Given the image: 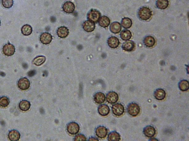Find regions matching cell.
<instances>
[{
	"label": "cell",
	"mask_w": 189,
	"mask_h": 141,
	"mask_svg": "<svg viewBox=\"0 0 189 141\" xmlns=\"http://www.w3.org/2000/svg\"><path fill=\"white\" fill-rule=\"evenodd\" d=\"M121 24L122 27L125 29H129L132 25V20L129 18H122Z\"/></svg>",
	"instance_id": "4dcf8cb0"
},
{
	"label": "cell",
	"mask_w": 189,
	"mask_h": 141,
	"mask_svg": "<svg viewBox=\"0 0 189 141\" xmlns=\"http://www.w3.org/2000/svg\"><path fill=\"white\" fill-rule=\"evenodd\" d=\"M31 104L29 101L27 100H23L20 101L19 104V108L20 110L27 112L31 108Z\"/></svg>",
	"instance_id": "cb8c5ba5"
},
{
	"label": "cell",
	"mask_w": 189,
	"mask_h": 141,
	"mask_svg": "<svg viewBox=\"0 0 189 141\" xmlns=\"http://www.w3.org/2000/svg\"><path fill=\"white\" fill-rule=\"evenodd\" d=\"M74 141H86L87 138L83 134H78L74 137Z\"/></svg>",
	"instance_id": "836d02e7"
},
{
	"label": "cell",
	"mask_w": 189,
	"mask_h": 141,
	"mask_svg": "<svg viewBox=\"0 0 189 141\" xmlns=\"http://www.w3.org/2000/svg\"><path fill=\"white\" fill-rule=\"evenodd\" d=\"M121 29V24L118 22H114L110 25V31L113 33L117 34L119 33Z\"/></svg>",
	"instance_id": "7402d4cb"
},
{
	"label": "cell",
	"mask_w": 189,
	"mask_h": 141,
	"mask_svg": "<svg viewBox=\"0 0 189 141\" xmlns=\"http://www.w3.org/2000/svg\"><path fill=\"white\" fill-rule=\"evenodd\" d=\"M127 112L131 116H136L139 114L140 108L139 105L135 103H130L127 107Z\"/></svg>",
	"instance_id": "7a4b0ae2"
},
{
	"label": "cell",
	"mask_w": 189,
	"mask_h": 141,
	"mask_svg": "<svg viewBox=\"0 0 189 141\" xmlns=\"http://www.w3.org/2000/svg\"><path fill=\"white\" fill-rule=\"evenodd\" d=\"M69 30L64 26L60 27L57 30L58 36L62 38H64L68 36L69 34Z\"/></svg>",
	"instance_id": "ffe728a7"
},
{
	"label": "cell",
	"mask_w": 189,
	"mask_h": 141,
	"mask_svg": "<svg viewBox=\"0 0 189 141\" xmlns=\"http://www.w3.org/2000/svg\"><path fill=\"white\" fill-rule=\"evenodd\" d=\"M2 5L6 9H9L14 5V0H2Z\"/></svg>",
	"instance_id": "d6a6232c"
},
{
	"label": "cell",
	"mask_w": 189,
	"mask_h": 141,
	"mask_svg": "<svg viewBox=\"0 0 189 141\" xmlns=\"http://www.w3.org/2000/svg\"><path fill=\"white\" fill-rule=\"evenodd\" d=\"M1 25V21L0 20V26Z\"/></svg>",
	"instance_id": "8d00e7d4"
},
{
	"label": "cell",
	"mask_w": 189,
	"mask_h": 141,
	"mask_svg": "<svg viewBox=\"0 0 189 141\" xmlns=\"http://www.w3.org/2000/svg\"><path fill=\"white\" fill-rule=\"evenodd\" d=\"M98 22L99 25L101 27L106 28L109 26L110 21V19L108 17L103 16L99 19Z\"/></svg>",
	"instance_id": "603a6c76"
},
{
	"label": "cell",
	"mask_w": 189,
	"mask_h": 141,
	"mask_svg": "<svg viewBox=\"0 0 189 141\" xmlns=\"http://www.w3.org/2000/svg\"><path fill=\"white\" fill-rule=\"evenodd\" d=\"M121 39L123 41H128L131 38L132 34L131 32L128 29L123 30L120 34Z\"/></svg>",
	"instance_id": "4316f807"
},
{
	"label": "cell",
	"mask_w": 189,
	"mask_h": 141,
	"mask_svg": "<svg viewBox=\"0 0 189 141\" xmlns=\"http://www.w3.org/2000/svg\"><path fill=\"white\" fill-rule=\"evenodd\" d=\"M138 14L140 19L146 21L149 20L151 18L152 13L149 7H143L139 9Z\"/></svg>",
	"instance_id": "6da1fadb"
},
{
	"label": "cell",
	"mask_w": 189,
	"mask_h": 141,
	"mask_svg": "<svg viewBox=\"0 0 189 141\" xmlns=\"http://www.w3.org/2000/svg\"><path fill=\"white\" fill-rule=\"evenodd\" d=\"M2 50L3 54L5 56H11L14 54L15 48L14 45L9 43L3 46Z\"/></svg>",
	"instance_id": "8992f818"
},
{
	"label": "cell",
	"mask_w": 189,
	"mask_h": 141,
	"mask_svg": "<svg viewBox=\"0 0 189 141\" xmlns=\"http://www.w3.org/2000/svg\"><path fill=\"white\" fill-rule=\"evenodd\" d=\"M20 134L19 131L16 130H12L9 131L8 138L12 141H17L20 139Z\"/></svg>",
	"instance_id": "2e32d148"
},
{
	"label": "cell",
	"mask_w": 189,
	"mask_h": 141,
	"mask_svg": "<svg viewBox=\"0 0 189 141\" xmlns=\"http://www.w3.org/2000/svg\"><path fill=\"white\" fill-rule=\"evenodd\" d=\"M154 96L158 100H162L165 98L166 93L164 90L162 89H157L154 91Z\"/></svg>",
	"instance_id": "ac0fdd59"
},
{
	"label": "cell",
	"mask_w": 189,
	"mask_h": 141,
	"mask_svg": "<svg viewBox=\"0 0 189 141\" xmlns=\"http://www.w3.org/2000/svg\"><path fill=\"white\" fill-rule=\"evenodd\" d=\"M108 44L110 48L115 49L119 45L120 41L118 38L115 37H111L108 38Z\"/></svg>",
	"instance_id": "9a60e30c"
},
{
	"label": "cell",
	"mask_w": 189,
	"mask_h": 141,
	"mask_svg": "<svg viewBox=\"0 0 189 141\" xmlns=\"http://www.w3.org/2000/svg\"><path fill=\"white\" fill-rule=\"evenodd\" d=\"M106 100L110 104H115L119 100V96L115 92L111 91L108 93L106 96Z\"/></svg>",
	"instance_id": "ba28073f"
},
{
	"label": "cell",
	"mask_w": 189,
	"mask_h": 141,
	"mask_svg": "<svg viewBox=\"0 0 189 141\" xmlns=\"http://www.w3.org/2000/svg\"><path fill=\"white\" fill-rule=\"evenodd\" d=\"M30 80L27 78H20L18 82V85L20 89L25 91L29 89L30 86Z\"/></svg>",
	"instance_id": "52a82bcc"
},
{
	"label": "cell",
	"mask_w": 189,
	"mask_h": 141,
	"mask_svg": "<svg viewBox=\"0 0 189 141\" xmlns=\"http://www.w3.org/2000/svg\"><path fill=\"white\" fill-rule=\"evenodd\" d=\"M135 47V43L132 41H126L123 43L122 45L123 49L128 52L133 51Z\"/></svg>",
	"instance_id": "5bb4252c"
},
{
	"label": "cell",
	"mask_w": 189,
	"mask_h": 141,
	"mask_svg": "<svg viewBox=\"0 0 189 141\" xmlns=\"http://www.w3.org/2000/svg\"><path fill=\"white\" fill-rule=\"evenodd\" d=\"M101 16V13L99 11L96 9H92L88 13L87 18L89 20L97 23Z\"/></svg>",
	"instance_id": "277c9868"
},
{
	"label": "cell",
	"mask_w": 189,
	"mask_h": 141,
	"mask_svg": "<svg viewBox=\"0 0 189 141\" xmlns=\"http://www.w3.org/2000/svg\"><path fill=\"white\" fill-rule=\"evenodd\" d=\"M95 133L99 138H104L108 135V130L104 126H100L97 128Z\"/></svg>",
	"instance_id": "9c48e42d"
},
{
	"label": "cell",
	"mask_w": 189,
	"mask_h": 141,
	"mask_svg": "<svg viewBox=\"0 0 189 141\" xmlns=\"http://www.w3.org/2000/svg\"><path fill=\"white\" fill-rule=\"evenodd\" d=\"M10 103V100L8 97L2 96L0 98V106L5 108L8 106Z\"/></svg>",
	"instance_id": "1f68e13d"
},
{
	"label": "cell",
	"mask_w": 189,
	"mask_h": 141,
	"mask_svg": "<svg viewBox=\"0 0 189 141\" xmlns=\"http://www.w3.org/2000/svg\"><path fill=\"white\" fill-rule=\"evenodd\" d=\"M143 133L148 138H151L156 134V131L155 128L153 126L148 125L144 128Z\"/></svg>",
	"instance_id": "30bf717a"
},
{
	"label": "cell",
	"mask_w": 189,
	"mask_h": 141,
	"mask_svg": "<svg viewBox=\"0 0 189 141\" xmlns=\"http://www.w3.org/2000/svg\"><path fill=\"white\" fill-rule=\"evenodd\" d=\"M143 42L146 46L151 48L154 45L156 41L154 37L151 36H148L144 39Z\"/></svg>",
	"instance_id": "44dd1931"
},
{
	"label": "cell",
	"mask_w": 189,
	"mask_h": 141,
	"mask_svg": "<svg viewBox=\"0 0 189 141\" xmlns=\"http://www.w3.org/2000/svg\"><path fill=\"white\" fill-rule=\"evenodd\" d=\"M150 141H153V140H158V139H155V138H151V139H150Z\"/></svg>",
	"instance_id": "d590c367"
},
{
	"label": "cell",
	"mask_w": 189,
	"mask_h": 141,
	"mask_svg": "<svg viewBox=\"0 0 189 141\" xmlns=\"http://www.w3.org/2000/svg\"><path fill=\"white\" fill-rule=\"evenodd\" d=\"M110 111L109 107L106 104L101 105L98 108V112L99 114L102 116H108L109 113Z\"/></svg>",
	"instance_id": "e0dca14e"
},
{
	"label": "cell",
	"mask_w": 189,
	"mask_h": 141,
	"mask_svg": "<svg viewBox=\"0 0 189 141\" xmlns=\"http://www.w3.org/2000/svg\"><path fill=\"white\" fill-rule=\"evenodd\" d=\"M179 87L181 91L185 92L188 91L189 88V82L186 80H181L179 84Z\"/></svg>",
	"instance_id": "83f0119b"
},
{
	"label": "cell",
	"mask_w": 189,
	"mask_h": 141,
	"mask_svg": "<svg viewBox=\"0 0 189 141\" xmlns=\"http://www.w3.org/2000/svg\"><path fill=\"white\" fill-rule=\"evenodd\" d=\"M52 39H53V37L49 33H43L40 35V41L43 44H49L51 42Z\"/></svg>",
	"instance_id": "7c38bea8"
},
{
	"label": "cell",
	"mask_w": 189,
	"mask_h": 141,
	"mask_svg": "<svg viewBox=\"0 0 189 141\" xmlns=\"http://www.w3.org/2000/svg\"><path fill=\"white\" fill-rule=\"evenodd\" d=\"M88 141H99V140L95 137H92L89 138Z\"/></svg>",
	"instance_id": "e575fe53"
},
{
	"label": "cell",
	"mask_w": 189,
	"mask_h": 141,
	"mask_svg": "<svg viewBox=\"0 0 189 141\" xmlns=\"http://www.w3.org/2000/svg\"><path fill=\"white\" fill-rule=\"evenodd\" d=\"M108 139L109 141H120L121 140V136L117 131H112L109 134Z\"/></svg>",
	"instance_id": "484cf974"
},
{
	"label": "cell",
	"mask_w": 189,
	"mask_h": 141,
	"mask_svg": "<svg viewBox=\"0 0 189 141\" xmlns=\"http://www.w3.org/2000/svg\"><path fill=\"white\" fill-rule=\"evenodd\" d=\"M63 9L64 12L67 14H72L74 12L75 6L72 2H67L63 5Z\"/></svg>",
	"instance_id": "4fadbf2b"
},
{
	"label": "cell",
	"mask_w": 189,
	"mask_h": 141,
	"mask_svg": "<svg viewBox=\"0 0 189 141\" xmlns=\"http://www.w3.org/2000/svg\"><path fill=\"white\" fill-rule=\"evenodd\" d=\"M156 5L159 9L164 10L168 7L169 1L168 0H157Z\"/></svg>",
	"instance_id": "d4e9b609"
},
{
	"label": "cell",
	"mask_w": 189,
	"mask_h": 141,
	"mask_svg": "<svg viewBox=\"0 0 189 141\" xmlns=\"http://www.w3.org/2000/svg\"><path fill=\"white\" fill-rule=\"evenodd\" d=\"M112 112L115 116H120L124 113L125 108L121 103H117L112 105Z\"/></svg>",
	"instance_id": "5b68a950"
},
{
	"label": "cell",
	"mask_w": 189,
	"mask_h": 141,
	"mask_svg": "<svg viewBox=\"0 0 189 141\" xmlns=\"http://www.w3.org/2000/svg\"><path fill=\"white\" fill-rule=\"evenodd\" d=\"M33 29L31 26L28 24H26L22 27L21 32L24 35L29 36L32 33Z\"/></svg>",
	"instance_id": "f546056e"
},
{
	"label": "cell",
	"mask_w": 189,
	"mask_h": 141,
	"mask_svg": "<svg viewBox=\"0 0 189 141\" xmlns=\"http://www.w3.org/2000/svg\"><path fill=\"white\" fill-rule=\"evenodd\" d=\"M93 99L95 102L98 104H101L105 101L106 97L104 93L99 92L95 94Z\"/></svg>",
	"instance_id": "d6986e66"
},
{
	"label": "cell",
	"mask_w": 189,
	"mask_h": 141,
	"mask_svg": "<svg viewBox=\"0 0 189 141\" xmlns=\"http://www.w3.org/2000/svg\"><path fill=\"white\" fill-rule=\"evenodd\" d=\"M46 61V57L44 56H37L33 60V63L34 65L39 66L43 65Z\"/></svg>",
	"instance_id": "f1b7e54d"
},
{
	"label": "cell",
	"mask_w": 189,
	"mask_h": 141,
	"mask_svg": "<svg viewBox=\"0 0 189 141\" xmlns=\"http://www.w3.org/2000/svg\"><path fill=\"white\" fill-rule=\"evenodd\" d=\"M67 130L69 133L72 135H75L79 132L80 127L78 124L76 122H71L67 125Z\"/></svg>",
	"instance_id": "3957f363"
},
{
	"label": "cell",
	"mask_w": 189,
	"mask_h": 141,
	"mask_svg": "<svg viewBox=\"0 0 189 141\" xmlns=\"http://www.w3.org/2000/svg\"><path fill=\"white\" fill-rule=\"evenodd\" d=\"M82 26L84 30L88 33H91L94 30L95 24L92 21L87 20L84 22Z\"/></svg>",
	"instance_id": "8fae6325"
}]
</instances>
